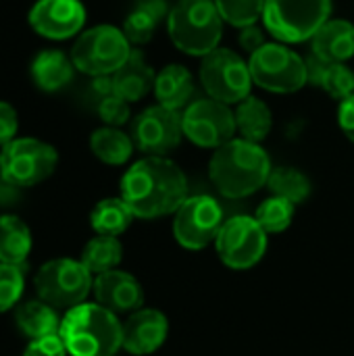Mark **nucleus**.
Returning <instances> with one entry per match:
<instances>
[{"label": "nucleus", "mask_w": 354, "mask_h": 356, "mask_svg": "<svg viewBox=\"0 0 354 356\" xmlns=\"http://www.w3.org/2000/svg\"><path fill=\"white\" fill-rule=\"evenodd\" d=\"M58 336L71 356H117L123 348V323L98 302L67 311Z\"/></svg>", "instance_id": "nucleus-3"}, {"label": "nucleus", "mask_w": 354, "mask_h": 356, "mask_svg": "<svg viewBox=\"0 0 354 356\" xmlns=\"http://www.w3.org/2000/svg\"><path fill=\"white\" fill-rule=\"evenodd\" d=\"M215 4L223 21L240 29L257 25L265 8V0H215Z\"/></svg>", "instance_id": "nucleus-32"}, {"label": "nucleus", "mask_w": 354, "mask_h": 356, "mask_svg": "<svg viewBox=\"0 0 354 356\" xmlns=\"http://www.w3.org/2000/svg\"><path fill=\"white\" fill-rule=\"evenodd\" d=\"M111 79L117 96H121L127 102H138L144 96H148L150 90H154L156 73L146 63L142 50H131L129 58L111 75Z\"/></svg>", "instance_id": "nucleus-19"}, {"label": "nucleus", "mask_w": 354, "mask_h": 356, "mask_svg": "<svg viewBox=\"0 0 354 356\" xmlns=\"http://www.w3.org/2000/svg\"><path fill=\"white\" fill-rule=\"evenodd\" d=\"M311 54L328 63H348L354 56V23L330 19L311 38Z\"/></svg>", "instance_id": "nucleus-18"}, {"label": "nucleus", "mask_w": 354, "mask_h": 356, "mask_svg": "<svg viewBox=\"0 0 354 356\" xmlns=\"http://www.w3.org/2000/svg\"><path fill=\"white\" fill-rule=\"evenodd\" d=\"M121 198L138 219H159L175 213L188 198L186 173L167 156H146L134 163L121 179Z\"/></svg>", "instance_id": "nucleus-1"}, {"label": "nucleus", "mask_w": 354, "mask_h": 356, "mask_svg": "<svg viewBox=\"0 0 354 356\" xmlns=\"http://www.w3.org/2000/svg\"><path fill=\"white\" fill-rule=\"evenodd\" d=\"M31 252V232L15 215L0 217V263L27 267Z\"/></svg>", "instance_id": "nucleus-25"}, {"label": "nucleus", "mask_w": 354, "mask_h": 356, "mask_svg": "<svg viewBox=\"0 0 354 356\" xmlns=\"http://www.w3.org/2000/svg\"><path fill=\"white\" fill-rule=\"evenodd\" d=\"M167 33L179 52L204 58L219 48L223 17L215 0H177L167 15Z\"/></svg>", "instance_id": "nucleus-4"}, {"label": "nucleus", "mask_w": 354, "mask_h": 356, "mask_svg": "<svg viewBox=\"0 0 354 356\" xmlns=\"http://www.w3.org/2000/svg\"><path fill=\"white\" fill-rule=\"evenodd\" d=\"M58 163L56 150L35 138H19L0 150V177L10 188H31L48 179Z\"/></svg>", "instance_id": "nucleus-9"}, {"label": "nucleus", "mask_w": 354, "mask_h": 356, "mask_svg": "<svg viewBox=\"0 0 354 356\" xmlns=\"http://www.w3.org/2000/svg\"><path fill=\"white\" fill-rule=\"evenodd\" d=\"M309 83L321 88L334 100H344L354 94V71L346 63H328L315 54L307 58Z\"/></svg>", "instance_id": "nucleus-21"}, {"label": "nucleus", "mask_w": 354, "mask_h": 356, "mask_svg": "<svg viewBox=\"0 0 354 356\" xmlns=\"http://www.w3.org/2000/svg\"><path fill=\"white\" fill-rule=\"evenodd\" d=\"M19 127V119L15 108L8 102H0V146H6L15 140Z\"/></svg>", "instance_id": "nucleus-36"}, {"label": "nucleus", "mask_w": 354, "mask_h": 356, "mask_svg": "<svg viewBox=\"0 0 354 356\" xmlns=\"http://www.w3.org/2000/svg\"><path fill=\"white\" fill-rule=\"evenodd\" d=\"M267 186L273 192V196L286 198L292 204L305 202L313 190L311 179L296 167H273Z\"/></svg>", "instance_id": "nucleus-30"}, {"label": "nucleus", "mask_w": 354, "mask_h": 356, "mask_svg": "<svg viewBox=\"0 0 354 356\" xmlns=\"http://www.w3.org/2000/svg\"><path fill=\"white\" fill-rule=\"evenodd\" d=\"M134 140L119 127H100L90 138V148L94 156L106 165H123L131 159Z\"/></svg>", "instance_id": "nucleus-27"}, {"label": "nucleus", "mask_w": 354, "mask_h": 356, "mask_svg": "<svg viewBox=\"0 0 354 356\" xmlns=\"http://www.w3.org/2000/svg\"><path fill=\"white\" fill-rule=\"evenodd\" d=\"M23 356H67V348H65L61 336L54 334V336H46V338L31 340L27 344Z\"/></svg>", "instance_id": "nucleus-35"}, {"label": "nucleus", "mask_w": 354, "mask_h": 356, "mask_svg": "<svg viewBox=\"0 0 354 356\" xmlns=\"http://www.w3.org/2000/svg\"><path fill=\"white\" fill-rule=\"evenodd\" d=\"M184 138L182 113L167 106H148L131 125V140L146 156L171 154Z\"/></svg>", "instance_id": "nucleus-14"}, {"label": "nucleus", "mask_w": 354, "mask_h": 356, "mask_svg": "<svg viewBox=\"0 0 354 356\" xmlns=\"http://www.w3.org/2000/svg\"><path fill=\"white\" fill-rule=\"evenodd\" d=\"M173 215V236L188 250L207 248L225 223L223 209L211 196H188Z\"/></svg>", "instance_id": "nucleus-13"}, {"label": "nucleus", "mask_w": 354, "mask_h": 356, "mask_svg": "<svg viewBox=\"0 0 354 356\" xmlns=\"http://www.w3.org/2000/svg\"><path fill=\"white\" fill-rule=\"evenodd\" d=\"M131 44L123 29L115 25H96L83 31L71 48L75 69L92 77L113 75L131 54Z\"/></svg>", "instance_id": "nucleus-7"}, {"label": "nucleus", "mask_w": 354, "mask_h": 356, "mask_svg": "<svg viewBox=\"0 0 354 356\" xmlns=\"http://www.w3.org/2000/svg\"><path fill=\"white\" fill-rule=\"evenodd\" d=\"M267 232L255 217L236 215L227 219L215 240L219 259L223 265L236 271H244L261 263L267 252Z\"/></svg>", "instance_id": "nucleus-12"}, {"label": "nucleus", "mask_w": 354, "mask_h": 356, "mask_svg": "<svg viewBox=\"0 0 354 356\" xmlns=\"http://www.w3.org/2000/svg\"><path fill=\"white\" fill-rule=\"evenodd\" d=\"M184 136L200 148H219L236 136V115L215 98L192 100L182 113Z\"/></svg>", "instance_id": "nucleus-11"}, {"label": "nucleus", "mask_w": 354, "mask_h": 356, "mask_svg": "<svg viewBox=\"0 0 354 356\" xmlns=\"http://www.w3.org/2000/svg\"><path fill=\"white\" fill-rule=\"evenodd\" d=\"M96 111H98V117L108 127H119L129 121V102L117 94H108V96L100 98Z\"/></svg>", "instance_id": "nucleus-34"}, {"label": "nucleus", "mask_w": 354, "mask_h": 356, "mask_svg": "<svg viewBox=\"0 0 354 356\" xmlns=\"http://www.w3.org/2000/svg\"><path fill=\"white\" fill-rule=\"evenodd\" d=\"M294 213H296V204H292L286 198L271 196L257 209L255 219L267 234H282L292 225Z\"/></svg>", "instance_id": "nucleus-31"}, {"label": "nucleus", "mask_w": 354, "mask_h": 356, "mask_svg": "<svg viewBox=\"0 0 354 356\" xmlns=\"http://www.w3.org/2000/svg\"><path fill=\"white\" fill-rule=\"evenodd\" d=\"M271 159L257 142L234 138L219 146L209 163L213 186L225 198H246L267 186L271 175Z\"/></svg>", "instance_id": "nucleus-2"}, {"label": "nucleus", "mask_w": 354, "mask_h": 356, "mask_svg": "<svg viewBox=\"0 0 354 356\" xmlns=\"http://www.w3.org/2000/svg\"><path fill=\"white\" fill-rule=\"evenodd\" d=\"M169 334L167 317L156 309H140L123 323V348L129 355L146 356L156 353Z\"/></svg>", "instance_id": "nucleus-17"}, {"label": "nucleus", "mask_w": 354, "mask_h": 356, "mask_svg": "<svg viewBox=\"0 0 354 356\" xmlns=\"http://www.w3.org/2000/svg\"><path fill=\"white\" fill-rule=\"evenodd\" d=\"M83 23L86 8L79 0H38L29 10V25L48 40H67Z\"/></svg>", "instance_id": "nucleus-15"}, {"label": "nucleus", "mask_w": 354, "mask_h": 356, "mask_svg": "<svg viewBox=\"0 0 354 356\" xmlns=\"http://www.w3.org/2000/svg\"><path fill=\"white\" fill-rule=\"evenodd\" d=\"M338 125L344 131V136L351 142H354V94H351L344 100H340V106H338Z\"/></svg>", "instance_id": "nucleus-37"}, {"label": "nucleus", "mask_w": 354, "mask_h": 356, "mask_svg": "<svg viewBox=\"0 0 354 356\" xmlns=\"http://www.w3.org/2000/svg\"><path fill=\"white\" fill-rule=\"evenodd\" d=\"M75 65L61 50H44L31 63V79L44 92L63 90L73 81Z\"/></svg>", "instance_id": "nucleus-23"}, {"label": "nucleus", "mask_w": 354, "mask_h": 356, "mask_svg": "<svg viewBox=\"0 0 354 356\" xmlns=\"http://www.w3.org/2000/svg\"><path fill=\"white\" fill-rule=\"evenodd\" d=\"M25 267L0 263V313L10 311L23 296Z\"/></svg>", "instance_id": "nucleus-33"}, {"label": "nucleus", "mask_w": 354, "mask_h": 356, "mask_svg": "<svg viewBox=\"0 0 354 356\" xmlns=\"http://www.w3.org/2000/svg\"><path fill=\"white\" fill-rule=\"evenodd\" d=\"M332 19V0H265L263 23L282 44L311 40Z\"/></svg>", "instance_id": "nucleus-5"}, {"label": "nucleus", "mask_w": 354, "mask_h": 356, "mask_svg": "<svg viewBox=\"0 0 354 356\" xmlns=\"http://www.w3.org/2000/svg\"><path fill=\"white\" fill-rule=\"evenodd\" d=\"M169 10L171 6L167 4V0H136L134 8L129 10L123 23V33L129 40V44H148L161 21L167 19Z\"/></svg>", "instance_id": "nucleus-22"}, {"label": "nucleus", "mask_w": 354, "mask_h": 356, "mask_svg": "<svg viewBox=\"0 0 354 356\" xmlns=\"http://www.w3.org/2000/svg\"><path fill=\"white\" fill-rule=\"evenodd\" d=\"M154 96L161 106H167L173 111L186 108L194 96V77H192L190 69H186L184 65H177V63L163 67L156 73Z\"/></svg>", "instance_id": "nucleus-20"}, {"label": "nucleus", "mask_w": 354, "mask_h": 356, "mask_svg": "<svg viewBox=\"0 0 354 356\" xmlns=\"http://www.w3.org/2000/svg\"><path fill=\"white\" fill-rule=\"evenodd\" d=\"M238 42H240V46H242L248 54L257 52L259 48H263V46L267 44V42H265V33H263V29H261V27H257V25L244 27V29L240 31Z\"/></svg>", "instance_id": "nucleus-38"}, {"label": "nucleus", "mask_w": 354, "mask_h": 356, "mask_svg": "<svg viewBox=\"0 0 354 356\" xmlns=\"http://www.w3.org/2000/svg\"><path fill=\"white\" fill-rule=\"evenodd\" d=\"M131 221H134V213L123 202V198H104L94 207L90 215V223L94 232L98 236H111V238H119L123 232H127Z\"/></svg>", "instance_id": "nucleus-28"}, {"label": "nucleus", "mask_w": 354, "mask_h": 356, "mask_svg": "<svg viewBox=\"0 0 354 356\" xmlns=\"http://www.w3.org/2000/svg\"><path fill=\"white\" fill-rule=\"evenodd\" d=\"M200 81L209 98L223 104H240L252 90L248 63L230 48H217L202 58Z\"/></svg>", "instance_id": "nucleus-10"}, {"label": "nucleus", "mask_w": 354, "mask_h": 356, "mask_svg": "<svg viewBox=\"0 0 354 356\" xmlns=\"http://www.w3.org/2000/svg\"><path fill=\"white\" fill-rule=\"evenodd\" d=\"M123 259V246L117 238L111 236H96L90 240L81 252V263L90 273H106L117 269V265Z\"/></svg>", "instance_id": "nucleus-29"}, {"label": "nucleus", "mask_w": 354, "mask_h": 356, "mask_svg": "<svg viewBox=\"0 0 354 356\" xmlns=\"http://www.w3.org/2000/svg\"><path fill=\"white\" fill-rule=\"evenodd\" d=\"M252 83L273 94H294L309 83L307 58L282 42L265 44L248 58Z\"/></svg>", "instance_id": "nucleus-6"}, {"label": "nucleus", "mask_w": 354, "mask_h": 356, "mask_svg": "<svg viewBox=\"0 0 354 356\" xmlns=\"http://www.w3.org/2000/svg\"><path fill=\"white\" fill-rule=\"evenodd\" d=\"M94 296L100 307L119 315V313H136L144 305V290L140 282L119 269L96 275L94 280Z\"/></svg>", "instance_id": "nucleus-16"}, {"label": "nucleus", "mask_w": 354, "mask_h": 356, "mask_svg": "<svg viewBox=\"0 0 354 356\" xmlns=\"http://www.w3.org/2000/svg\"><path fill=\"white\" fill-rule=\"evenodd\" d=\"M61 317L54 307L46 305L44 300H25L15 311V323L23 336L29 340L54 336L61 330Z\"/></svg>", "instance_id": "nucleus-24"}, {"label": "nucleus", "mask_w": 354, "mask_h": 356, "mask_svg": "<svg viewBox=\"0 0 354 356\" xmlns=\"http://www.w3.org/2000/svg\"><path fill=\"white\" fill-rule=\"evenodd\" d=\"M33 286L40 300L54 309L71 311L86 302L88 294L94 290V280L81 261L54 259L40 267Z\"/></svg>", "instance_id": "nucleus-8"}, {"label": "nucleus", "mask_w": 354, "mask_h": 356, "mask_svg": "<svg viewBox=\"0 0 354 356\" xmlns=\"http://www.w3.org/2000/svg\"><path fill=\"white\" fill-rule=\"evenodd\" d=\"M236 127L244 140L261 144L273 127V113L261 98L248 96L236 106Z\"/></svg>", "instance_id": "nucleus-26"}]
</instances>
